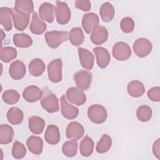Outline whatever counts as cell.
Here are the masks:
<instances>
[{"label":"cell","mask_w":160,"mask_h":160,"mask_svg":"<svg viewBox=\"0 0 160 160\" xmlns=\"http://www.w3.org/2000/svg\"><path fill=\"white\" fill-rule=\"evenodd\" d=\"M148 98L154 102H159L160 101V88L155 86L151 88L148 91Z\"/></svg>","instance_id":"obj_41"},{"label":"cell","mask_w":160,"mask_h":160,"mask_svg":"<svg viewBox=\"0 0 160 160\" xmlns=\"http://www.w3.org/2000/svg\"><path fill=\"white\" fill-rule=\"evenodd\" d=\"M20 95L15 90L9 89L5 91L2 95L3 101L8 104H14L19 99Z\"/></svg>","instance_id":"obj_38"},{"label":"cell","mask_w":160,"mask_h":160,"mask_svg":"<svg viewBox=\"0 0 160 160\" xmlns=\"http://www.w3.org/2000/svg\"><path fill=\"white\" fill-rule=\"evenodd\" d=\"M28 125L29 130L34 134H40L42 132L45 127L44 120L37 116H33L29 118Z\"/></svg>","instance_id":"obj_23"},{"label":"cell","mask_w":160,"mask_h":160,"mask_svg":"<svg viewBox=\"0 0 160 160\" xmlns=\"http://www.w3.org/2000/svg\"><path fill=\"white\" fill-rule=\"evenodd\" d=\"M60 138L59 128L53 124L49 125L44 134L45 141L51 145H55L59 142Z\"/></svg>","instance_id":"obj_22"},{"label":"cell","mask_w":160,"mask_h":160,"mask_svg":"<svg viewBox=\"0 0 160 160\" xmlns=\"http://www.w3.org/2000/svg\"><path fill=\"white\" fill-rule=\"evenodd\" d=\"M99 20L98 16L93 12L84 14L82 19V26L87 34H89L99 26Z\"/></svg>","instance_id":"obj_11"},{"label":"cell","mask_w":160,"mask_h":160,"mask_svg":"<svg viewBox=\"0 0 160 160\" xmlns=\"http://www.w3.org/2000/svg\"><path fill=\"white\" fill-rule=\"evenodd\" d=\"M152 152L158 158L160 159V139H158L152 145Z\"/></svg>","instance_id":"obj_43"},{"label":"cell","mask_w":160,"mask_h":160,"mask_svg":"<svg viewBox=\"0 0 160 160\" xmlns=\"http://www.w3.org/2000/svg\"><path fill=\"white\" fill-rule=\"evenodd\" d=\"M120 27L122 32L125 33L131 32L134 29V20L130 17L123 18L121 21Z\"/></svg>","instance_id":"obj_40"},{"label":"cell","mask_w":160,"mask_h":160,"mask_svg":"<svg viewBox=\"0 0 160 160\" xmlns=\"http://www.w3.org/2000/svg\"><path fill=\"white\" fill-rule=\"evenodd\" d=\"M12 18L14 27L17 30L22 31L27 28L29 21V14L12 8Z\"/></svg>","instance_id":"obj_9"},{"label":"cell","mask_w":160,"mask_h":160,"mask_svg":"<svg viewBox=\"0 0 160 160\" xmlns=\"http://www.w3.org/2000/svg\"><path fill=\"white\" fill-rule=\"evenodd\" d=\"M113 57L120 61L128 59L131 56V49L129 46L124 42H118L112 47Z\"/></svg>","instance_id":"obj_6"},{"label":"cell","mask_w":160,"mask_h":160,"mask_svg":"<svg viewBox=\"0 0 160 160\" xmlns=\"http://www.w3.org/2000/svg\"><path fill=\"white\" fill-rule=\"evenodd\" d=\"M42 96V91L38 86L31 85L26 88L22 92L23 98L29 102H34L40 100Z\"/></svg>","instance_id":"obj_15"},{"label":"cell","mask_w":160,"mask_h":160,"mask_svg":"<svg viewBox=\"0 0 160 160\" xmlns=\"http://www.w3.org/2000/svg\"><path fill=\"white\" fill-rule=\"evenodd\" d=\"M14 8L19 11L29 14L33 12L34 3L31 0H17L15 1Z\"/></svg>","instance_id":"obj_33"},{"label":"cell","mask_w":160,"mask_h":160,"mask_svg":"<svg viewBox=\"0 0 160 160\" xmlns=\"http://www.w3.org/2000/svg\"><path fill=\"white\" fill-rule=\"evenodd\" d=\"M111 138L108 134H103L96 144V150L98 153H105L111 148Z\"/></svg>","instance_id":"obj_35"},{"label":"cell","mask_w":160,"mask_h":160,"mask_svg":"<svg viewBox=\"0 0 160 160\" xmlns=\"http://www.w3.org/2000/svg\"><path fill=\"white\" fill-rule=\"evenodd\" d=\"M9 76L14 80L22 79L26 74V66L19 60L12 62L9 68Z\"/></svg>","instance_id":"obj_16"},{"label":"cell","mask_w":160,"mask_h":160,"mask_svg":"<svg viewBox=\"0 0 160 160\" xmlns=\"http://www.w3.org/2000/svg\"><path fill=\"white\" fill-rule=\"evenodd\" d=\"M60 102L61 113L65 118L68 119H74L78 116L79 114V109L76 107L70 104L66 100L64 95L61 96Z\"/></svg>","instance_id":"obj_14"},{"label":"cell","mask_w":160,"mask_h":160,"mask_svg":"<svg viewBox=\"0 0 160 160\" xmlns=\"http://www.w3.org/2000/svg\"><path fill=\"white\" fill-rule=\"evenodd\" d=\"M136 116L140 121L147 122L152 117L151 108L147 105H142L138 108Z\"/></svg>","instance_id":"obj_37"},{"label":"cell","mask_w":160,"mask_h":160,"mask_svg":"<svg viewBox=\"0 0 160 160\" xmlns=\"http://www.w3.org/2000/svg\"><path fill=\"white\" fill-rule=\"evenodd\" d=\"M78 51L81 66L86 69L91 70L94 65V56L92 52L82 48H78Z\"/></svg>","instance_id":"obj_17"},{"label":"cell","mask_w":160,"mask_h":160,"mask_svg":"<svg viewBox=\"0 0 160 160\" xmlns=\"http://www.w3.org/2000/svg\"><path fill=\"white\" fill-rule=\"evenodd\" d=\"M56 21L59 24H67L71 19V11L64 2L56 1Z\"/></svg>","instance_id":"obj_8"},{"label":"cell","mask_w":160,"mask_h":160,"mask_svg":"<svg viewBox=\"0 0 160 160\" xmlns=\"http://www.w3.org/2000/svg\"><path fill=\"white\" fill-rule=\"evenodd\" d=\"M56 8L54 6L49 2L42 3L39 8V16L43 21L51 23L54 20Z\"/></svg>","instance_id":"obj_12"},{"label":"cell","mask_w":160,"mask_h":160,"mask_svg":"<svg viewBox=\"0 0 160 160\" xmlns=\"http://www.w3.org/2000/svg\"><path fill=\"white\" fill-rule=\"evenodd\" d=\"M78 144L76 140H70L65 142L62 147V151L64 155L67 157H73L78 152Z\"/></svg>","instance_id":"obj_34"},{"label":"cell","mask_w":160,"mask_h":160,"mask_svg":"<svg viewBox=\"0 0 160 160\" xmlns=\"http://www.w3.org/2000/svg\"><path fill=\"white\" fill-rule=\"evenodd\" d=\"M114 8L113 6L108 2L103 3L100 7L99 14L102 20L104 22H110L112 20L114 16Z\"/></svg>","instance_id":"obj_30"},{"label":"cell","mask_w":160,"mask_h":160,"mask_svg":"<svg viewBox=\"0 0 160 160\" xmlns=\"http://www.w3.org/2000/svg\"><path fill=\"white\" fill-rule=\"evenodd\" d=\"M17 56V51L12 47L1 48L0 51L1 60L4 62H9Z\"/></svg>","instance_id":"obj_36"},{"label":"cell","mask_w":160,"mask_h":160,"mask_svg":"<svg viewBox=\"0 0 160 160\" xmlns=\"http://www.w3.org/2000/svg\"><path fill=\"white\" fill-rule=\"evenodd\" d=\"M93 51L96 57V62L101 68H105L109 64L111 57L108 50L102 47H96L93 48Z\"/></svg>","instance_id":"obj_18"},{"label":"cell","mask_w":160,"mask_h":160,"mask_svg":"<svg viewBox=\"0 0 160 160\" xmlns=\"http://www.w3.org/2000/svg\"><path fill=\"white\" fill-rule=\"evenodd\" d=\"M66 98L69 101L77 106H81L86 101L84 92L78 88L71 87L66 91Z\"/></svg>","instance_id":"obj_10"},{"label":"cell","mask_w":160,"mask_h":160,"mask_svg":"<svg viewBox=\"0 0 160 160\" xmlns=\"http://www.w3.org/2000/svg\"><path fill=\"white\" fill-rule=\"evenodd\" d=\"M84 133L83 126L76 121L71 122L67 126L66 135L67 138L71 140H78L81 138Z\"/></svg>","instance_id":"obj_13"},{"label":"cell","mask_w":160,"mask_h":160,"mask_svg":"<svg viewBox=\"0 0 160 160\" xmlns=\"http://www.w3.org/2000/svg\"><path fill=\"white\" fill-rule=\"evenodd\" d=\"M14 130L8 124H1L0 126V143L7 144L12 142L14 138Z\"/></svg>","instance_id":"obj_28"},{"label":"cell","mask_w":160,"mask_h":160,"mask_svg":"<svg viewBox=\"0 0 160 160\" xmlns=\"http://www.w3.org/2000/svg\"><path fill=\"white\" fill-rule=\"evenodd\" d=\"M70 42L74 46H79L84 41V35L80 28L76 27L71 29L69 34Z\"/></svg>","instance_id":"obj_32"},{"label":"cell","mask_w":160,"mask_h":160,"mask_svg":"<svg viewBox=\"0 0 160 160\" xmlns=\"http://www.w3.org/2000/svg\"><path fill=\"white\" fill-rule=\"evenodd\" d=\"M134 53L139 58H144L150 54L152 46L151 42L146 38H139L136 39L132 46Z\"/></svg>","instance_id":"obj_7"},{"label":"cell","mask_w":160,"mask_h":160,"mask_svg":"<svg viewBox=\"0 0 160 160\" xmlns=\"http://www.w3.org/2000/svg\"><path fill=\"white\" fill-rule=\"evenodd\" d=\"M74 6L83 11H88L91 9V2L88 0H76L74 2Z\"/></svg>","instance_id":"obj_42"},{"label":"cell","mask_w":160,"mask_h":160,"mask_svg":"<svg viewBox=\"0 0 160 160\" xmlns=\"http://www.w3.org/2000/svg\"><path fill=\"white\" fill-rule=\"evenodd\" d=\"M7 119L10 124L18 125L22 122L24 114L21 109L17 107L11 108L7 112Z\"/></svg>","instance_id":"obj_27"},{"label":"cell","mask_w":160,"mask_h":160,"mask_svg":"<svg viewBox=\"0 0 160 160\" xmlns=\"http://www.w3.org/2000/svg\"><path fill=\"white\" fill-rule=\"evenodd\" d=\"M41 104L42 108L49 113L58 112L59 109L58 98L46 87L42 89Z\"/></svg>","instance_id":"obj_1"},{"label":"cell","mask_w":160,"mask_h":160,"mask_svg":"<svg viewBox=\"0 0 160 160\" xmlns=\"http://www.w3.org/2000/svg\"><path fill=\"white\" fill-rule=\"evenodd\" d=\"M127 91L131 96L138 98L144 93L145 87L141 81L134 80L128 83L127 86Z\"/></svg>","instance_id":"obj_24"},{"label":"cell","mask_w":160,"mask_h":160,"mask_svg":"<svg viewBox=\"0 0 160 160\" xmlns=\"http://www.w3.org/2000/svg\"><path fill=\"white\" fill-rule=\"evenodd\" d=\"M92 77V73L90 71L80 70L74 74L73 79L78 89L86 91L91 86Z\"/></svg>","instance_id":"obj_5"},{"label":"cell","mask_w":160,"mask_h":160,"mask_svg":"<svg viewBox=\"0 0 160 160\" xmlns=\"http://www.w3.org/2000/svg\"><path fill=\"white\" fill-rule=\"evenodd\" d=\"M45 68L46 66L43 61L39 58H35L32 59L28 66L29 73L32 76L36 77L42 75Z\"/></svg>","instance_id":"obj_26"},{"label":"cell","mask_w":160,"mask_h":160,"mask_svg":"<svg viewBox=\"0 0 160 160\" xmlns=\"http://www.w3.org/2000/svg\"><path fill=\"white\" fill-rule=\"evenodd\" d=\"M94 141L88 136H85L80 142V154L84 157L91 156L94 150Z\"/></svg>","instance_id":"obj_31"},{"label":"cell","mask_w":160,"mask_h":160,"mask_svg":"<svg viewBox=\"0 0 160 160\" xmlns=\"http://www.w3.org/2000/svg\"><path fill=\"white\" fill-rule=\"evenodd\" d=\"M26 145L29 151L35 155H39L42 151L43 141L39 136H29L26 141Z\"/></svg>","instance_id":"obj_21"},{"label":"cell","mask_w":160,"mask_h":160,"mask_svg":"<svg viewBox=\"0 0 160 160\" xmlns=\"http://www.w3.org/2000/svg\"><path fill=\"white\" fill-rule=\"evenodd\" d=\"M12 9L7 7L0 8V22L5 31H9L12 29Z\"/></svg>","instance_id":"obj_25"},{"label":"cell","mask_w":160,"mask_h":160,"mask_svg":"<svg viewBox=\"0 0 160 160\" xmlns=\"http://www.w3.org/2000/svg\"><path fill=\"white\" fill-rule=\"evenodd\" d=\"M46 24L39 18L38 13L33 12L29 26V29L31 32L36 35H39L46 31Z\"/></svg>","instance_id":"obj_20"},{"label":"cell","mask_w":160,"mask_h":160,"mask_svg":"<svg viewBox=\"0 0 160 160\" xmlns=\"http://www.w3.org/2000/svg\"><path fill=\"white\" fill-rule=\"evenodd\" d=\"M26 154V149L23 144L16 141L12 148V155L15 159H22Z\"/></svg>","instance_id":"obj_39"},{"label":"cell","mask_w":160,"mask_h":160,"mask_svg":"<svg viewBox=\"0 0 160 160\" xmlns=\"http://www.w3.org/2000/svg\"><path fill=\"white\" fill-rule=\"evenodd\" d=\"M13 42L16 47L27 48L32 44V39L30 36L25 33L15 34L13 36Z\"/></svg>","instance_id":"obj_29"},{"label":"cell","mask_w":160,"mask_h":160,"mask_svg":"<svg viewBox=\"0 0 160 160\" xmlns=\"http://www.w3.org/2000/svg\"><path fill=\"white\" fill-rule=\"evenodd\" d=\"M62 65L61 58L56 59L51 61L48 66V74L49 79L54 82L58 83L62 80Z\"/></svg>","instance_id":"obj_4"},{"label":"cell","mask_w":160,"mask_h":160,"mask_svg":"<svg viewBox=\"0 0 160 160\" xmlns=\"http://www.w3.org/2000/svg\"><path fill=\"white\" fill-rule=\"evenodd\" d=\"M108 38L107 29L101 26L95 28L91 35V41L95 45H101L104 43Z\"/></svg>","instance_id":"obj_19"},{"label":"cell","mask_w":160,"mask_h":160,"mask_svg":"<svg viewBox=\"0 0 160 160\" xmlns=\"http://www.w3.org/2000/svg\"><path fill=\"white\" fill-rule=\"evenodd\" d=\"M88 116L91 121L95 124H102L107 119L106 108L100 104H92L88 108Z\"/></svg>","instance_id":"obj_3"},{"label":"cell","mask_w":160,"mask_h":160,"mask_svg":"<svg viewBox=\"0 0 160 160\" xmlns=\"http://www.w3.org/2000/svg\"><path fill=\"white\" fill-rule=\"evenodd\" d=\"M44 38L48 46L55 49L58 48L63 42L68 40V32L63 31H48L45 33Z\"/></svg>","instance_id":"obj_2"}]
</instances>
